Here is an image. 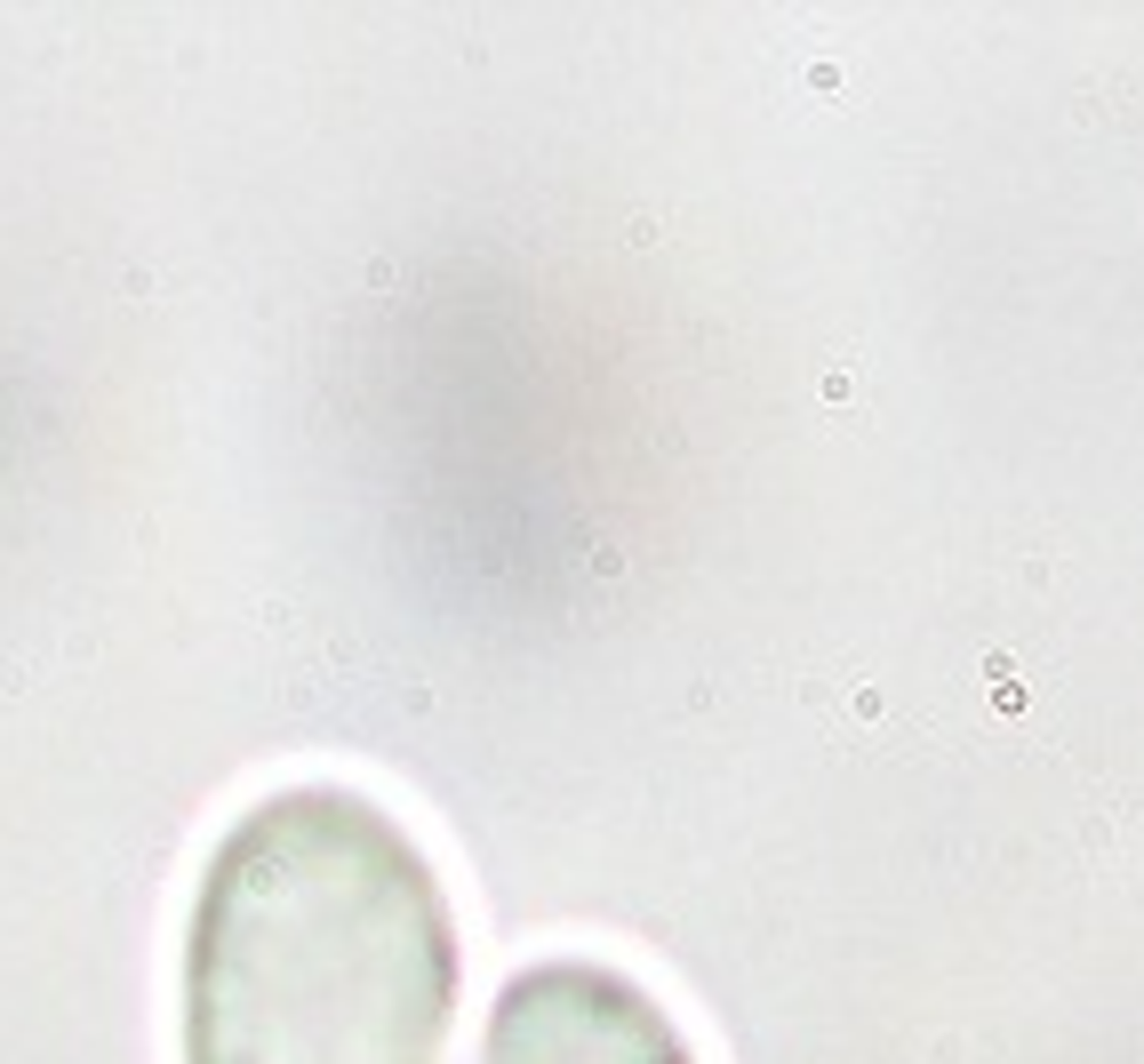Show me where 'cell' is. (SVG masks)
Listing matches in <instances>:
<instances>
[{"label":"cell","mask_w":1144,"mask_h":1064,"mask_svg":"<svg viewBox=\"0 0 1144 1064\" xmlns=\"http://www.w3.org/2000/svg\"><path fill=\"white\" fill-rule=\"evenodd\" d=\"M456 913L416 833L352 785H280L209 849L185 1064H441Z\"/></svg>","instance_id":"cell-1"},{"label":"cell","mask_w":1144,"mask_h":1064,"mask_svg":"<svg viewBox=\"0 0 1144 1064\" xmlns=\"http://www.w3.org/2000/svg\"><path fill=\"white\" fill-rule=\"evenodd\" d=\"M480 1064H696V1048L625 969L536 961L497 992Z\"/></svg>","instance_id":"cell-2"}]
</instances>
